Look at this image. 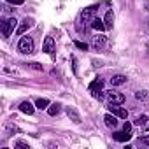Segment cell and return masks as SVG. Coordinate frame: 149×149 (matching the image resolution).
Wrapping results in <instances>:
<instances>
[{"instance_id":"1","label":"cell","mask_w":149,"mask_h":149,"mask_svg":"<svg viewBox=\"0 0 149 149\" xmlns=\"http://www.w3.org/2000/svg\"><path fill=\"white\" fill-rule=\"evenodd\" d=\"M18 51L23 54H32L33 53V40L32 37H21L18 42Z\"/></svg>"},{"instance_id":"2","label":"cell","mask_w":149,"mask_h":149,"mask_svg":"<svg viewBox=\"0 0 149 149\" xmlns=\"http://www.w3.org/2000/svg\"><path fill=\"white\" fill-rule=\"evenodd\" d=\"M16 18H9V19H6L4 23H2V35L7 39L11 33H13V30H14V26H16Z\"/></svg>"},{"instance_id":"3","label":"cell","mask_w":149,"mask_h":149,"mask_svg":"<svg viewBox=\"0 0 149 149\" xmlns=\"http://www.w3.org/2000/svg\"><path fill=\"white\" fill-rule=\"evenodd\" d=\"M97 11H98V7H97V6H91V7L84 9V11L81 13V18H83V21H84V23H91V21L95 19V14H97Z\"/></svg>"},{"instance_id":"4","label":"cell","mask_w":149,"mask_h":149,"mask_svg":"<svg viewBox=\"0 0 149 149\" xmlns=\"http://www.w3.org/2000/svg\"><path fill=\"white\" fill-rule=\"evenodd\" d=\"M109 111L114 114V116H118V118H121V119H126V116H128V112H126V109H123V107H119V104H109Z\"/></svg>"},{"instance_id":"5","label":"cell","mask_w":149,"mask_h":149,"mask_svg":"<svg viewBox=\"0 0 149 149\" xmlns=\"http://www.w3.org/2000/svg\"><path fill=\"white\" fill-rule=\"evenodd\" d=\"M107 98H109V102L111 104H123L125 102V95L123 93H119V91H107V95H105Z\"/></svg>"},{"instance_id":"6","label":"cell","mask_w":149,"mask_h":149,"mask_svg":"<svg viewBox=\"0 0 149 149\" xmlns=\"http://www.w3.org/2000/svg\"><path fill=\"white\" fill-rule=\"evenodd\" d=\"M65 111H67V116L70 118V121H74V123H77V125L81 123V114L77 112V109H76V107H72V105H68V107H67Z\"/></svg>"},{"instance_id":"7","label":"cell","mask_w":149,"mask_h":149,"mask_svg":"<svg viewBox=\"0 0 149 149\" xmlns=\"http://www.w3.org/2000/svg\"><path fill=\"white\" fill-rule=\"evenodd\" d=\"M42 51H44V53H47V54H51V53L54 51V39H53V37H46V39H44Z\"/></svg>"},{"instance_id":"8","label":"cell","mask_w":149,"mask_h":149,"mask_svg":"<svg viewBox=\"0 0 149 149\" xmlns=\"http://www.w3.org/2000/svg\"><path fill=\"white\" fill-rule=\"evenodd\" d=\"M104 121H105V125H107L109 128H116V126H118V116H114L112 112L105 114V116H104Z\"/></svg>"},{"instance_id":"9","label":"cell","mask_w":149,"mask_h":149,"mask_svg":"<svg viewBox=\"0 0 149 149\" xmlns=\"http://www.w3.org/2000/svg\"><path fill=\"white\" fill-rule=\"evenodd\" d=\"M19 111H21L23 114H28V116H32V114L35 112V107H33L30 102H21V104H19Z\"/></svg>"},{"instance_id":"10","label":"cell","mask_w":149,"mask_h":149,"mask_svg":"<svg viewBox=\"0 0 149 149\" xmlns=\"http://www.w3.org/2000/svg\"><path fill=\"white\" fill-rule=\"evenodd\" d=\"M130 132H116V133H112V139L114 140H118V142H126V140H130Z\"/></svg>"},{"instance_id":"11","label":"cell","mask_w":149,"mask_h":149,"mask_svg":"<svg viewBox=\"0 0 149 149\" xmlns=\"http://www.w3.org/2000/svg\"><path fill=\"white\" fill-rule=\"evenodd\" d=\"M32 25H33V23H32V19H28V18H26V19H25V21H23V23L18 26V30H16V35H23V33H25V32H26V30H28Z\"/></svg>"},{"instance_id":"12","label":"cell","mask_w":149,"mask_h":149,"mask_svg":"<svg viewBox=\"0 0 149 149\" xmlns=\"http://www.w3.org/2000/svg\"><path fill=\"white\" fill-rule=\"evenodd\" d=\"M102 88H104V81H102V79H95V81L90 84V91H91V93H98V91H102Z\"/></svg>"},{"instance_id":"13","label":"cell","mask_w":149,"mask_h":149,"mask_svg":"<svg viewBox=\"0 0 149 149\" xmlns=\"http://www.w3.org/2000/svg\"><path fill=\"white\" fill-rule=\"evenodd\" d=\"M125 83H126V76H121V74L112 76V79H111V84H112V86H121V84H125Z\"/></svg>"},{"instance_id":"14","label":"cell","mask_w":149,"mask_h":149,"mask_svg":"<svg viewBox=\"0 0 149 149\" xmlns=\"http://www.w3.org/2000/svg\"><path fill=\"white\" fill-rule=\"evenodd\" d=\"M91 26H93L95 30H98V32H104V30H107V26H105V23H104L102 19H98V18H95V19L91 21Z\"/></svg>"},{"instance_id":"15","label":"cell","mask_w":149,"mask_h":149,"mask_svg":"<svg viewBox=\"0 0 149 149\" xmlns=\"http://www.w3.org/2000/svg\"><path fill=\"white\" fill-rule=\"evenodd\" d=\"M104 46H105V37H104V35H95V37H93V47L100 49V47H104Z\"/></svg>"},{"instance_id":"16","label":"cell","mask_w":149,"mask_h":149,"mask_svg":"<svg viewBox=\"0 0 149 149\" xmlns=\"http://www.w3.org/2000/svg\"><path fill=\"white\" fill-rule=\"evenodd\" d=\"M60 111H61V105H60L58 102H54V104H51V105L47 107V114H49V116H56Z\"/></svg>"},{"instance_id":"17","label":"cell","mask_w":149,"mask_h":149,"mask_svg":"<svg viewBox=\"0 0 149 149\" xmlns=\"http://www.w3.org/2000/svg\"><path fill=\"white\" fill-rule=\"evenodd\" d=\"M104 23H105V26H107V28H112V23H114V14H112V11H107Z\"/></svg>"},{"instance_id":"18","label":"cell","mask_w":149,"mask_h":149,"mask_svg":"<svg viewBox=\"0 0 149 149\" xmlns=\"http://www.w3.org/2000/svg\"><path fill=\"white\" fill-rule=\"evenodd\" d=\"M47 105H49V100H47V98H39V100L35 102V107L40 109V111H42V109H47Z\"/></svg>"},{"instance_id":"19","label":"cell","mask_w":149,"mask_h":149,"mask_svg":"<svg viewBox=\"0 0 149 149\" xmlns=\"http://www.w3.org/2000/svg\"><path fill=\"white\" fill-rule=\"evenodd\" d=\"M135 98H137V100H149V91H147V90L137 91V93H135Z\"/></svg>"},{"instance_id":"20","label":"cell","mask_w":149,"mask_h":149,"mask_svg":"<svg viewBox=\"0 0 149 149\" xmlns=\"http://www.w3.org/2000/svg\"><path fill=\"white\" fill-rule=\"evenodd\" d=\"M146 123H147V116H146V114H142V116H139V118L135 119V125H137V126H144Z\"/></svg>"},{"instance_id":"21","label":"cell","mask_w":149,"mask_h":149,"mask_svg":"<svg viewBox=\"0 0 149 149\" xmlns=\"http://www.w3.org/2000/svg\"><path fill=\"white\" fill-rule=\"evenodd\" d=\"M14 147H18V149H30V146H28L26 142H23V140H18V142L14 144Z\"/></svg>"},{"instance_id":"22","label":"cell","mask_w":149,"mask_h":149,"mask_svg":"<svg viewBox=\"0 0 149 149\" xmlns=\"http://www.w3.org/2000/svg\"><path fill=\"white\" fill-rule=\"evenodd\" d=\"M74 44H76V47H77V49L88 51V44H84V42H79V40H76V42H74Z\"/></svg>"},{"instance_id":"23","label":"cell","mask_w":149,"mask_h":149,"mask_svg":"<svg viewBox=\"0 0 149 149\" xmlns=\"http://www.w3.org/2000/svg\"><path fill=\"white\" fill-rule=\"evenodd\" d=\"M139 142H140V144H144V146H149V135L140 137V139H139Z\"/></svg>"},{"instance_id":"24","label":"cell","mask_w":149,"mask_h":149,"mask_svg":"<svg viewBox=\"0 0 149 149\" xmlns=\"http://www.w3.org/2000/svg\"><path fill=\"white\" fill-rule=\"evenodd\" d=\"M123 130H125V132H132V123H128V121H126V123L123 125Z\"/></svg>"},{"instance_id":"25","label":"cell","mask_w":149,"mask_h":149,"mask_svg":"<svg viewBox=\"0 0 149 149\" xmlns=\"http://www.w3.org/2000/svg\"><path fill=\"white\" fill-rule=\"evenodd\" d=\"M30 67H32V68H35V70H42V67H40L39 63H30Z\"/></svg>"},{"instance_id":"26","label":"cell","mask_w":149,"mask_h":149,"mask_svg":"<svg viewBox=\"0 0 149 149\" xmlns=\"http://www.w3.org/2000/svg\"><path fill=\"white\" fill-rule=\"evenodd\" d=\"M7 2H11V4H16V6H21V4H23V0H7Z\"/></svg>"},{"instance_id":"27","label":"cell","mask_w":149,"mask_h":149,"mask_svg":"<svg viewBox=\"0 0 149 149\" xmlns=\"http://www.w3.org/2000/svg\"><path fill=\"white\" fill-rule=\"evenodd\" d=\"M146 9H147V11H149V2H147V4H146Z\"/></svg>"}]
</instances>
